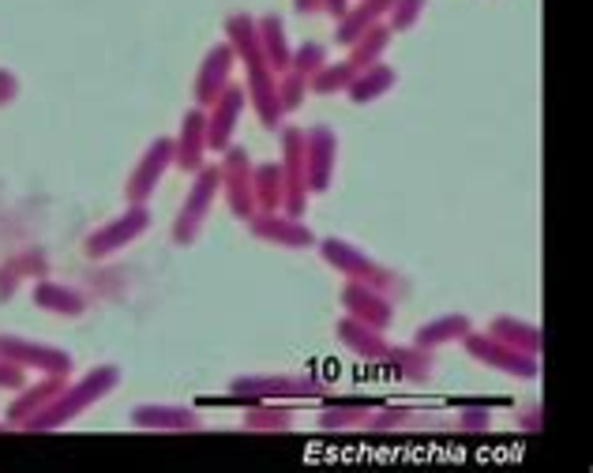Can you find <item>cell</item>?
I'll list each match as a JSON object with an SVG mask.
<instances>
[{
  "instance_id": "6da1fadb",
  "label": "cell",
  "mask_w": 593,
  "mask_h": 473,
  "mask_svg": "<svg viewBox=\"0 0 593 473\" xmlns=\"http://www.w3.org/2000/svg\"><path fill=\"white\" fill-rule=\"evenodd\" d=\"M323 260L331 263L339 274H346L350 282H361V286H372L379 293H402V278L384 263H376L372 255H365L361 249H353L350 241H342V236H327V241L320 244Z\"/></svg>"
},
{
  "instance_id": "7a4b0ae2",
  "label": "cell",
  "mask_w": 593,
  "mask_h": 473,
  "mask_svg": "<svg viewBox=\"0 0 593 473\" xmlns=\"http://www.w3.org/2000/svg\"><path fill=\"white\" fill-rule=\"evenodd\" d=\"M233 402H274V399H315V395H327L320 376H241V380L229 383Z\"/></svg>"
},
{
  "instance_id": "3957f363",
  "label": "cell",
  "mask_w": 593,
  "mask_h": 473,
  "mask_svg": "<svg viewBox=\"0 0 593 473\" xmlns=\"http://www.w3.org/2000/svg\"><path fill=\"white\" fill-rule=\"evenodd\" d=\"M222 192V177H218V166H204L196 174V185L188 188L185 203H180V214L174 222V241L177 244H193L207 225V214L215 207V196Z\"/></svg>"
},
{
  "instance_id": "277c9868",
  "label": "cell",
  "mask_w": 593,
  "mask_h": 473,
  "mask_svg": "<svg viewBox=\"0 0 593 473\" xmlns=\"http://www.w3.org/2000/svg\"><path fill=\"white\" fill-rule=\"evenodd\" d=\"M462 346H466V354H470L474 361L500 368V372L514 376V380H538V376H541L538 354L511 349V346L500 343V338H492V335H477V330H470V335L462 338Z\"/></svg>"
},
{
  "instance_id": "5b68a950",
  "label": "cell",
  "mask_w": 593,
  "mask_h": 473,
  "mask_svg": "<svg viewBox=\"0 0 593 473\" xmlns=\"http://www.w3.org/2000/svg\"><path fill=\"white\" fill-rule=\"evenodd\" d=\"M222 166H218V177H222V196L229 203V211H233V219L248 222L256 214V188H252V158H248V150L233 147L229 144L222 150Z\"/></svg>"
},
{
  "instance_id": "8992f818",
  "label": "cell",
  "mask_w": 593,
  "mask_h": 473,
  "mask_svg": "<svg viewBox=\"0 0 593 473\" xmlns=\"http://www.w3.org/2000/svg\"><path fill=\"white\" fill-rule=\"evenodd\" d=\"M282 181H285V207L282 214H304L309 207V181H304V128H282Z\"/></svg>"
},
{
  "instance_id": "52a82bcc",
  "label": "cell",
  "mask_w": 593,
  "mask_h": 473,
  "mask_svg": "<svg viewBox=\"0 0 593 473\" xmlns=\"http://www.w3.org/2000/svg\"><path fill=\"white\" fill-rule=\"evenodd\" d=\"M245 102H248V94L241 83H229V87L204 109L207 113V150L222 155V150L233 144V132L245 113Z\"/></svg>"
},
{
  "instance_id": "ba28073f",
  "label": "cell",
  "mask_w": 593,
  "mask_h": 473,
  "mask_svg": "<svg viewBox=\"0 0 593 473\" xmlns=\"http://www.w3.org/2000/svg\"><path fill=\"white\" fill-rule=\"evenodd\" d=\"M334 158H339V139L327 125H312L304 132V181L309 192H327Z\"/></svg>"
},
{
  "instance_id": "9c48e42d",
  "label": "cell",
  "mask_w": 593,
  "mask_h": 473,
  "mask_svg": "<svg viewBox=\"0 0 593 473\" xmlns=\"http://www.w3.org/2000/svg\"><path fill=\"white\" fill-rule=\"evenodd\" d=\"M248 233H252L256 241L282 244V249H309V244H315L309 225L282 211H256L252 219H248Z\"/></svg>"
},
{
  "instance_id": "30bf717a",
  "label": "cell",
  "mask_w": 593,
  "mask_h": 473,
  "mask_svg": "<svg viewBox=\"0 0 593 473\" xmlns=\"http://www.w3.org/2000/svg\"><path fill=\"white\" fill-rule=\"evenodd\" d=\"M233 64H237V53L229 42H218L215 50H207L204 64H199V75H196V106L199 109H207L210 102L233 83Z\"/></svg>"
},
{
  "instance_id": "8fae6325",
  "label": "cell",
  "mask_w": 593,
  "mask_h": 473,
  "mask_svg": "<svg viewBox=\"0 0 593 473\" xmlns=\"http://www.w3.org/2000/svg\"><path fill=\"white\" fill-rule=\"evenodd\" d=\"M342 308H346V316L361 319V324H368V327H376V330H387L391 319H395L391 293L361 286V282H350V286L342 290Z\"/></svg>"
},
{
  "instance_id": "7c38bea8",
  "label": "cell",
  "mask_w": 593,
  "mask_h": 473,
  "mask_svg": "<svg viewBox=\"0 0 593 473\" xmlns=\"http://www.w3.org/2000/svg\"><path fill=\"white\" fill-rule=\"evenodd\" d=\"M169 166H174V139H155V144L147 147V155L139 158L136 174H132L128 200L132 203H147L150 196H155V188H158L162 177H166Z\"/></svg>"
},
{
  "instance_id": "4fadbf2b",
  "label": "cell",
  "mask_w": 593,
  "mask_h": 473,
  "mask_svg": "<svg viewBox=\"0 0 593 473\" xmlns=\"http://www.w3.org/2000/svg\"><path fill=\"white\" fill-rule=\"evenodd\" d=\"M204 155H207V113L196 106L180 120V136L174 139V166H180L185 174H199L204 169Z\"/></svg>"
},
{
  "instance_id": "5bb4252c",
  "label": "cell",
  "mask_w": 593,
  "mask_h": 473,
  "mask_svg": "<svg viewBox=\"0 0 593 473\" xmlns=\"http://www.w3.org/2000/svg\"><path fill=\"white\" fill-rule=\"evenodd\" d=\"M132 421L139 429H150V432H199L204 429V418L188 406H139L132 413Z\"/></svg>"
},
{
  "instance_id": "9a60e30c",
  "label": "cell",
  "mask_w": 593,
  "mask_h": 473,
  "mask_svg": "<svg viewBox=\"0 0 593 473\" xmlns=\"http://www.w3.org/2000/svg\"><path fill=\"white\" fill-rule=\"evenodd\" d=\"M391 4H395V0H361V4H350L346 15H342L339 27H334V42L346 45V50H350V45L357 42L361 34L372 31L376 23H384L387 12H391Z\"/></svg>"
},
{
  "instance_id": "2e32d148",
  "label": "cell",
  "mask_w": 593,
  "mask_h": 473,
  "mask_svg": "<svg viewBox=\"0 0 593 473\" xmlns=\"http://www.w3.org/2000/svg\"><path fill=\"white\" fill-rule=\"evenodd\" d=\"M384 399H327L320 413V429L323 432H350V429H365V418L368 410H376V406Z\"/></svg>"
},
{
  "instance_id": "e0dca14e",
  "label": "cell",
  "mask_w": 593,
  "mask_h": 473,
  "mask_svg": "<svg viewBox=\"0 0 593 473\" xmlns=\"http://www.w3.org/2000/svg\"><path fill=\"white\" fill-rule=\"evenodd\" d=\"M150 225V214H147V207H136V211H128L124 219H117L110 225V230H102L98 236H91V244H87V252L91 255H110V252H117L121 244H128V241H136V236L147 230Z\"/></svg>"
},
{
  "instance_id": "ac0fdd59",
  "label": "cell",
  "mask_w": 593,
  "mask_h": 473,
  "mask_svg": "<svg viewBox=\"0 0 593 473\" xmlns=\"http://www.w3.org/2000/svg\"><path fill=\"white\" fill-rule=\"evenodd\" d=\"M339 338H342V346L353 349L357 357H365V361H384V354H387V346H391L387 338H384V330L361 324V319H353V316H342L339 319Z\"/></svg>"
},
{
  "instance_id": "d6986e66",
  "label": "cell",
  "mask_w": 593,
  "mask_h": 473,
  "mask_svg": "<svg viewBox=\"0 0 593 473\" xmlns=\"http://www.w3.org/2000/svg\"><path fill=\"white\" fill-rule=\"evenodd\" d=\"M428 424H439L433 413H420V410H414V406L379 402L376 410H368L365 432H402V429H428Z\"/></svg>"
},
{
  "instance_id": "ffe728a7",
  "label": "cell",
  "mask_w": 593,
  "mask_h": 473,
  "mask_svg": "<svg viewBox=\"0 0 593 473\" xmlns=\"http://www.w3.org/2000/svg\"><path fill=\"white\" fill-rule=\"evenodd\" d=\"M256 34H260V50H263V61L267 69L274 75L290 72V42H285V27L279 15H260L256 19Z\"/></svg>"
},
{
  "instance_id": "44dd1931",
  "label": "cell",
  "mask_w": 593,
  "mask_h": 473,
  "mask_svg": "<svg viewBox=\"0 0 593 473\" xmlns=\"http://www.w3.org/2000/svg\"><path fill=\"white\" fill-rule=\"evenodd\" d=\"M395 83H398V72L391 69V64L376 61V64H368V69H361L357 75H353V83L346 87V94H350V102H357V106H368V102L384 98V94L395 87Z\"/></svg>"
},
{
  "instance_id": "7402d4cb",
  "label": "cell",
  "mask_w": 593,
  "mask_h": 473,
  "mask_svg": "<svg viewBox=\"0 0 593 473\" xmlns=\"http://www.w3.org/2000/svg\"><path fill=\"white\" fill-rule=\"evenodd\" d=\"M384 361H391V372L406 383H425L433 376V349L425 346H387Z\"/></svg>"
},
{
  "instance_id": "603a6c76",
  "label": "cell",
  "mask_w": 593,
  "mask_h": 473,
  "mask_svg": "<svg viewBox=\"0 0 593 473\" xmlns=\"http://www.w3.org/2000/svg\"><path fill=\"white\" fill-rule=\"evenodd\" d=\"M470 330H474V319L462 316V312H451V316H439V319H433V324H420L414 346L439 349V346H447V343H462Z\"/></svg>"
},
{
  "instance_id": "cb8c5ba5",
  "label": "cell",
  "mask_w": 593,
  "mask_h": 473,
  "mask_svg": "<svg viewBox=\"0 0 593 473\" xmlns=\"http://www.w3.org/2000/svg\"><path fill=\"white\" fill-rule=\"evenodd\" d=\"M489 335L500 338V343H507L511 349H522V354H541V327L538 324H526V319H514V316H500L489 324Z\"/></svg>"
},
{
  "instance_id": "d4e9b609",
  "label": "cell",
  "mask_w": 593,
  "mask_h": 473,
  "mask_svg": "<svg viewBox=\"0 0 593 473\" xmlns=\"http://www.w3.org/2000/svg\"><path fill=\"white\" fill-rule=\"evenodd\" d=\"M252 188H256V211H282L285 207L282 166H274V162L252 166Z\"/></svg>"
},
{
  "instance_id": "484cf974",
  "label": "cell",
  "mask_w": 593,
  "mask_h": 473,
  "mask_svg": "<svg viewBox=\"0 0 593 473\" xmlns=\"http://www.w3.org/2000/svg\"><path fill=\"white\" fill-rule=\"evenodd\" d=\"M391 34H395V31H391L387 23H376V27H372V31H365V34L357 38V42L350 45V56H346V61H350L357 72H361V69H368V64H376L379 56L387 53Z\"/></svg>"
},
{
  "instance_id": "4316f807",
  "label": "cell",
  "mask_w": 593,
  "mask_h": 473,
  "mask_svg": "<svg viewBox=\"0 0 593 473\" xmlns=\"http://www.w3.org/2000/svg\"><path fill=\"white\" fill-rule=\"evenodd\" d=\"M290 424H293V410H285V406L256 402L252 410L245 413V429H252V432H285Z\"/></svg>"
},
{
  "instance_id": "83f0119b",
  "label": "cell",
  "mask_w": 593,
  "mask_h": 473,
  "mask_svg": "<svg viewBox=\"0 0 593 473\" xmlns=\"http://www.w3.org/2000/svg\"><path fill=\"white\" fill-rule=\"evenodd\" d=\"M353 75H357V69H353L350 61H339V64H323L320 72L309 80V91L312 94H342L353 83Z\"/></svg>"
},
{
  "instance_id": "f1b7e54d",
  "label": "cell",
  "mask_w": 593,
  "mask_h": 473,
  "mask_svg": "<svg viewBox=\"0 0 593 473\" xmlns=\"http://www.w3.org/2000/svg\"><path fill=\"white\" fill-rule=\"evenodd\" d=\"M323 64H327V45L323 42H304L290 53V72L304 75V80H312Z\"/></svg>"
},
{
  "instance_id": "f546056e",
  "label": "cell",
  "mask_w": 593,
  "mask_h": 473,
  "mask_svg": "<svg viewBox=\"0 0 593 473\" xmlns=\"http://www.w3.org/2000/svg\"><path fill=\"white\" fill-rule=\"evenodd\" d=\"M309 80L304 75H296V72H282L279 75V109H282V117L285 113H293V109H301V102L309 98Z\"/></svg>"
},
{
  "instance_id": "4dcf8cb0",
  "label": "cell",
  "mask_w": 593,
  "mask_h": 473,
  "mask_svg": "<svg viewBox=\"0 0 593 473\" xmlns=\"http://www.w3.org/2000/svg\"><path fill=\"white\" fill-rule=\"evenodd\" d=\"M425 4H428V0H395V4H391V12H387V27L395 34L417 27V19L425 15Z\"/></svg>"
},
{
  "instance_id": "1f68e13d",
  "label": "cell",
  "mask_w": 593,
  "mask_h": 473,
  "mask_svg": "<svg viewBox=\"0 0 593 473\" xmlns=\"http://www.w3.org/2000/svg\"><path fill=\"white\" fill-rule=\"evenodd\" d=\"M451 429H458V432H489L492 429V413L485 410V406H462V410L455 413Z\"/></svg>"
},
{
  "instance_id": "d6a6232c",
  "label": "cell",
  "mask_w": 593,
  "mask_h": 473,
  "mask_svg": "<svg viewBox=\"0 0 593 473\" xmlns=\"http://www.w3.org/2000/svg\"><path fill=\"white\" fill-rule=\"evenodd\" d=\"M42 301H53L50 308H61V312H80L83 305H80V297H72V293H56V290H42L38 293Z\"/></svg>"
},
{
  "instance_id": "836d02e7",
  "label": "cell",
  "mask_w": 593,
  "mask_h": 473,
  "mask_svg": "<svg viewBox=\"0 0 593 473\" xmlns=\"http://www.w3.org/2000/svg\"><path fill=\"white\" fill-rule=\"evenodd\" d=\"M541 424H544V413H541V410H526L522 418H519V429H522V432H538Z\"/></svg>"
},
{
  "instance_id": "e575fe53",
  "label": "cell",
  "mask_w": 593,
  "mask_h": 473,
  "mask_svg": "<svg viewBox=\"0 0 593 473\" xmlns=\"http://www.w3.org/2000/svg\"><path fill=\"white\" fill-rule=\"evenodd\" d=\"M350 8V0H323V12H327L331 19H342Z\"/></svg>"
},
{
  "instance_id": "d590c367",
  "label": "cell",
  "mask_w": 593,
  "mask_h": 473,
  "mask_svg": "<svg viewBox=\"0 0 593 473\" xmlns=\"http://www.w3.org/2000/svg\"><path fill=\"white\" fill-rule=\"evenodd\" d=\"M293 8L301 15H315V12H323V0H293Z\"/></svg>"
}]
</instances>
